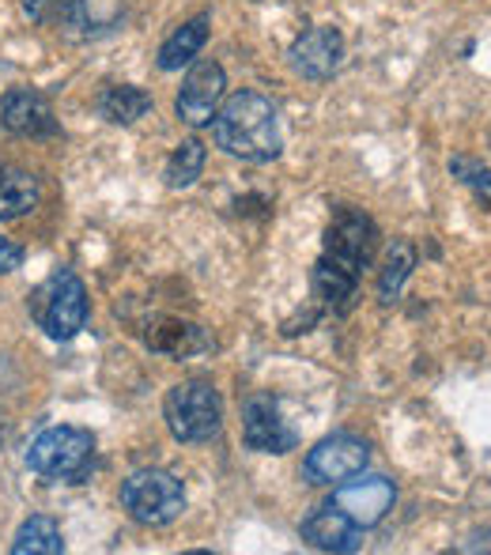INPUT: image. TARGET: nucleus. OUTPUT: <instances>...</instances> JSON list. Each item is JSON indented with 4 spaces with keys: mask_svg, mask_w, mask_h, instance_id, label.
<instances>
[{
    "mask_svg": "<svg viewBox=\"0 0 491 555\" xmlns=\"http://www.w3.org/2000/svg\"><path fill=\"white\" fill-rule=\"evenodd\" d=\"M345 57V38L337 27H310L292 42V68L307 80H330Z\"/></svg>",
    "mask_w": 491,
    "mask_h": 555,
    "instance_id": "11",
    "label": "nucleus"
},
{
    "mask_svg": "<svg viewBox=\"0 0 491 555\" xmlns=\"http://www.w3.org/2000/svg\"><path fill=\"white\" fill-rule=\"evenodd\" d=\"M393 499H397V491L386 476L356 473L352 480L337 483L333 506H340V511H345L360 529H371V526H378L389 511H393Z\"/></svg>",
    "mask_w": 491,
    "mask_h": 555,
    "instance_id": "9",
    "label": "nucleus"
},
{
    "mask_svg": "<svg viewBox=\"0 0 491 555\" xmlns=\"http://www.w3.org/2000/svg\"><path fill=\"white\" fill-rule=\"evenodd\" d=\"M205 38H208V15H197V20L182 23V27L163 42L159 68L163 73H178L182 65H190V61L201 53V46H205Z\"/></svg>",
    "mask_w": 491,
    "mask_h": 555,
    "instance_id": "16",
    "label": "nucleus"
},
{
    "mask_svg": "<svg viewBox=\"0 0 491 555\" xmlns=\"http://www.w3.org/2000/svg\"><path fill=\"white\" fill-rule=\"evenodd\" d=\"M4 125L12 132H20V137H53L57 132V117H53V106L46 103L38 91H12V95L4 99Z\"/></svg>",
    "mask_w": 491,
    "mask_h": 555,
    "instance_id": "13",
    "label": "nucleus"
},
{
    "mask_svg": "<svg viewBox=\"0 0 491 555\" xmlns=\"http://www.w3.org/2000/svg\"><path fill=\"white\" fill-rule=\"evenodd\" d=\"M121 506L137 526H170L185 511V488L167 468H140L125 480Z\"/></svg>",
    "mask_w": 491,
    "mask_h": 555,
    "instance_id": "5",
    "label": "nucleus"
},
{
    "mask_svg": "<svg viewBox=\"0 0 491 555\" xmlns=\"http://www.w3.org/2000/svg\"><path fill=\"white\" fill-rule=\"evenodd\" d=\"M374 254V223L356 208H340L325 231V249L314 264V292L330 307H348L360 272Z\"/></svg>",
    "mask_w": 491,
    "mask_h": 555,
    "instance_id": "1",
    "label": "nucleus"
},
{
    "mask_svg": "<svg viewBox=\"0 0 491 555\" xmlns=\"http://www.w3.org/2000/svg\"><path fill=\"white\" fill-rule=\"evenodd\" d=\"M201 170H205V144H201L197 137H190V140H182V144H178L175 155H170L167 185H170V190H185V185L197 182Z\"/></svg>",
    "mask_w": 491,
    "mask_h": 555,
    "instance_id": "20",
    "label": "nucleus"
},
{
    "mask_svg": "<svg viewBox=\"0 0 491 555\" xmlns=\"http://www.w3.org/2000/svg\"><path fill=\"white\" fill-rule=\"evenodd\" d=\"M27 461L46 480L80 483L95 465V439L83 427H50L30 442Z\"/></svg>",
    "mask_w": 491,
    "mask_h": 555,
    "instance_id": "4",
    "label": "nucleus"
},
{
    "mask_svg": "<svg viewBox=\"0 0 491 555\" xmlns=\"http://www.w3.org/2000/svg\"><path fill=\"white\" fill-rule=\"evenodd\" d=\"M147 348L163 351V356L185 359V356H197V351L212 348V336L201 330V325H193V322H178V318H159V322H155L152 330H147Z\"/></svg>",
    "mask_w": 491,
    "mask_h": 555,
    "instance_id": "14",
    "label": "nucleus"
},
{
    "mask_svg": "<svg viewBox=\"0 0 491 555\" xmlns=\"http://www.w3.org/2000/svg\"><path fill=\"white\" fill-rule=\"evenodd\" d=\"M216 144L246 163H272L280 155L276 106L257 91H238L212 117Z\"/></svg>",
    "mask_w": 491,
    "mask_h": 555,
    "instance_id": "2",
    "label": "nucleus"
},
{
    "mask_svg": "<svg viewBox=\"0 0 491 555\" xmlns=\"http://www.w3.org/2000/svg\"><path fill=\"white\" fill-rule=\"evenodd\" d=\"M163 416L178 442H208L223 427V401L212 382L190 378L178 382L163 401Z\"/></svg>",
    "mask_w": 491,
    "mask_h": 555,
    "instance_id": "3",
    "label": "nucleus"
},
{
    "mask_svg": "<svg viewBox=\"0 0 491 555\" xmlns=\"http://www.w3.org/2000/svg\"><path fill=\"white\" fill-rule=\"evenodd\" d=\"M302 537H307V544H314L318 552H356L360 548V526L333 503H325L322 511H314L307 521H302Z\"/></svg>",
    "mask_w": 491,
    "mask_h": 555,
    "instance_id": "12",
    "label": "nucleus"
},
{
    "mask_svg": "<svg viewBox=\"0 0 491 555\" xmlns=\"http://www.w3.org/2000/svg\"><path fill=\"white\" fill-rule=\"evenodd\" d=\"M223 88H228V76L216 61H201V65L190 68L182 91H178V117L193 129L201 125H212L216 111L223 103Z\"/></svg>",
    "mask_w": 491,
    "mask_h": 555,
    "instance_id": "10",
    "label": "nucleus"
},
{
    "mask_svg": "<svg viewBox=\"0 0 491 555\" xmlns=\"http://www.w3.org/2000/svg\"><path fill=\"white\" fill-rule=\"evenodd\" d=\"M42 190H38V178L30 170H0V220H20L30 208L38 205Z\"/></svg>",
    "mask_w": 491,
    "mask_h": 555,
    "instance_id": "15",
    "label": "nucleus"
},
{
    "mask_svg": "<svg viewBox=\"0 0 491 555\" xmlns=\"http://www.w3.org/2000/svg\"><path fill=\"white\" fill-rule=\"evenodd\" d=\"M367 461H371L367 442L356 439V435H333V439H322L307 453L302 473H307L310 483H330V488H337V483L352 480L356 473H363Z\"/></svg>",
    "mask_w": 491,
    "mask_h": 555,
    "instance_id": "7",
    "label": "nucleus"
},
{
    "mask_svg": "<svg viewBox=\"0 0 491 555\" xmlns=\"http://www.w3.org/2000/svg\"><path fill=\"white\" fill-rule=\"evenodd\" d=\"M450 175H454L462 185H469L473 197H477L480 205L491 208V170L484 163L469 159V155H454V159H450Z\"/></svg>",
    "mask_w": 491,
    "mask_h": 555,
    "instance_id": "21",
    "label": "nucleus"
},
{
    "mask_svg": "<svg viewBox=\"0 0 491 555\" xmlns=\"http://www.w3.org/2000/svg\"><path fill=\"white\" fill-rule=\"evenodd\" d=\"M103 117L106 121H114V125H132V121H140L147 111H152V95L147 91H140V88H132V83H121V88H111L103 95Z\"/></svg>",
    "mask_w": 491,
    "mask_h": 555,
    "instance_id": "19",
    "label": "nucleus"
},
{
    "mask_svg": "<svg viewBox=\"0 0 491 555\" xmlns=\"http://www.w3.org/2000/svg\"><path fill=\"white\" fill-rule=\"evenodd\" d=\"M243 439L249 450H257V453H287V450H295L299 435H295L292 424L284 420L276 397L254 393L243 404Z\"/></svg>",
    "mask_w": 491,
    "mask_h": 555,
    "instance_id": "8",
    "label": "nucleus"
},
{
    "mask_svg": "<svg viewBox=\"0 0 491 555\" xmlns=\"http://www.w3.org/2000/svg\"><path fill=\"white\" fill-rule=\"evenodd\" d=\"M416 269V246L409 238H393L386 249V261H382V272H378V295L382 302H393L397 292L404 287L409 272Z\"/></svg>",
    "mask_w": 491,
    "mask_h": 555,
    "instance_id": "17",
    "label": "nucleus"
},
{
    "mask_svg": "<svg viewBox=\"0 0 491 555\" xmlns=\"http://www.w3.org/2000/svg\"><path fill=\"white\" fill-rule=\"evenodd\" d=\"M23 264V249L15 242L0 238V272H15Z\"/></svg>",
    "mask_w": 491,
    "mask_h": 555,
    "instance_id": "22",
    "label": "nucleus"
},
{
    "mask_svg": "<svg viewBox=\"0 0 491 555\" xmlns=\"http://www.w3.org/2000/svg\"><path fill=\"white\" fill-rule=\"evenodd\" d=\"M35 310V322L42 325L53 340H73L76 333L88 322V292H83V280L76 272H57L50 276L30 299Z\"/></svg>",
    "mask_w": 491,
    "mask_h": 555,
    "instance_id": "6",
    "label": "nucleus"
},
{
    "mask_svg": "<svg viewBox=\"0 0 491 555\" xmlns=\"http://www.w3.org/2000/svg\"><path fill=\"white\" fill-rule=\"evenodd\" d=\"M12 552L15 555H61L65 552V541H61V529L53 518H30L20 526V533H15L12 541Z\"/></svg>",
    "mask_w": 491,
    "mask_h": 555,
    "instance_id": "18",
    "label": "nucleus"
}]
</instances>
